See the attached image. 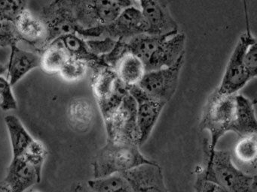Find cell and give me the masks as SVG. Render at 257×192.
Wrapping results in <instances>:
<instances>
[{
  "instance_id": "cell-1",
  "label": "cell",
  "mask_w": 257,
  "mask_h": 192,
  "mask_svg": "<svg viewBox=\"0 0 257 192\" xmlns=\"http://www.w3.org/2000/svg\"><path fill=\"white\" fill-rule=\"evenodd\" d=\"M203 175L207 181L217 184L225 192H256V176L247 175L232 162L228 150L209 151V141L204 142Z\"/></svg>"
},
{
  "instance_id": "cell-2",
  "label": "cell",
  "mask_w": 257,
  "mask_h": 192,
  "mask_svg": "<svg viewBox=\"0 0 257 192\" xmlns=\"http://www.w3.org/2000/svg\"><path fill=\"white\" fill-rule=\"evenodd\" d=\"M153 163L156 162L144 156L138 145L106 142L94 156L91 165L94 178H100Z\"/></svg>"
},
{
  "instance_id": "cell-3",
  "label": "cell",
  "mask_w": 257,
  "mask_h": 192,
  "mask_svg": "<svg viewBox=\"0 0 257 192\" xmlns=\"http://www.w3.org/2000/svg\"><path fill=\"white\" fill-rule=\"evenodd\" d=\"M235 96L219 93L215 88L207 99L200 122V129L210 134L209 151L216 150L219 139L228 132H232L235 110Z\"/></svg>"
},
{
  "instance_id": "cell-4",
  "label": "cell",
  "mask_w": 257,
  "mask_h": 192,
  "mask_svg": "<svg viewBox=\"0 0 257 192\" xmlns=\"http://www.w3.org/2000/svg\"><path fill=\"white\" fill-rule=\"evenodd\" d=\"M40 18L46 30V40L42 52L51 44L64 36L76 34L82 38L84 28L76 22L71 0L50 2L42 9Z\"/></svg>"
},
{
  "instance_id": "cell-5",
  "label": "cell",
  "mask_w": 257,
  "mask_h": 192,
  "mask_svg": "<svg viewBox=\"0 0 257 192\" xmlns=\"http://www.w3.org/2000/svg\"><path fill=\"white\" fill-rule=\"evenodd\" d=\"M91 86L103 120L110 116L128 94L113 69L102 66L93 69Z\"/></svg>"
},
{
  "instance_id": "cell-6",
  "label": "cell",
  "mask_w": 257,
  "mask_h": 192,
  "mask_svg": "<svg viewBox=\"0 0 257 192\" xmlns=\"http://www.w3.org/2000/svg\"><path fill=\"white\" fill-rule=\"evenodd\" d=\"M135 2L129 0H71L76 22L84 30L108 25L124 8L133 6Z\"/></svg>"
},
{
  "instance_id": "cell-7",
  "label": "cell",
  "mask_w": 257,
  "mask_h": 192,
  "mask_svg": "<svg viewBox=\"0 0 257 192\" xmlns=\"http://www.w3.org/2000/svg\"><path fill=\"white\" fill-rule=\"evenodd\" d=\"M103 121L106 127V142L134 144L139 146L136 102L129 92L120 106Z\"/></svg>"
},
{
  "instance_id": "cell-8",
  "label": "cell",
  "mask_w": 257,
  "mask_h": 192,
  "mask_svg": "<svg viewBox=\"0 0 257 192\" xmlns=\"http://www.w3.org/2000/svg\"><path fill=\"white\" fill-rule=\"evenodd\" d=\"M255 42L256 40L249 28L240 36L227 62L220 84L216 88L219 93L237 94L239 90L243 88L251 80L245 69L243 58L249 45Z\"/></svg>"
},
{
  "instance_id": "cell-9",
  "label": "cell",
  "mask_w": 257,
  "mask_h": 192,
  "mask_svg": "<svg viewBox=\"0 0 257 192\" xmlns=\"http://www.w3.org/2000/svg\"><path fill=\"white\" fill-rule=\"evenodd\" d=\"M183 63L184 56L171 67L146 72L138 87L153 98L167 104L177 91Z\"/></svg>"
},
{
  "instance_id": "cell-10",
  "label": "cell",
  "mask_w": 257,
  "mask_h": 192,
  "mask_svg": "<svg viewBox=\"0 0 257 192\" xmlns=\"http://www.w3.org/2000/svg\"><path fill=\"white\" fill-rule=\"evenodd\" d=\"M147 32V22L137 2L124 8L112 22L103 26V38L124 43Z\"/></svg>"
},
{
  "instance_id": "cell-11",
  "label": "cell",
  "mask_w": 257,
  "mask_h": 192,
  "mask_svg": "<svg viewBox=\"0 0 257 192\" xmlns=\"http://www.w3.org/2000/svg\"><path fill=\"white\" fill-rule=\"evenodd\" d=\"M186 36L184 33L161 36L147 60L144 62L146 72L166 68L175 64L185 56Z\"/></svg>"
},
{
  "instance_id": "cell-12",
  "label": "cell",
  "mask_w": 257,
  "mask_h": 192,
  "mask_svg": "<svg viewBox=\"0 0 257 192\" xmlns=\"http://www.w3.org/2000/svg\"><path fill=\"white\" fill-rule=\"evenodd\" d=\"M5 122L10 134L13 158L26 157L34 160H44L47 150L41 141L36 140L27 130L19 118L6 116Z\"/></svg>"
},
{
  "instance_id": "cell-13",
  "label": "cell",
  "mask_w": 257,
  "mask_h": 192,
  "mask_svg": "<svg viewBox=\"0 0 257 192\" xmlns=\"http://www.w3.org/2000/svg\"><path fill=\"white\" fill-rule=\"evenodd\" d=\"M127 90L136 102L140 146L150 138L166 104L153 98L138 86L129 87Z\"/></svg>"
},
{
  "instance_id": "cell-14",
  "label": "cell",
  "mask_w": 257,
  "mask_h": 192,
  "mask_svg": "<svg viewBox=\"0 0 257 192\" xmlns=\"http://www.w3.org/2000/svg\"><path fill=\"white\" fill-rule=\"evenodd\" d=\"M139 8L147 25V34L165 36L179 32L178 24L171 15L168 1H140Z\"/></svg>"
},
{
  "instance_id": "cell-15",
  "label": "cell",
  "mask_w": 257,
  "mask_h": 192,
  "mask_svg": "<svg viewBox=\"0 0 257 192\" xmlns=\"http://www.w3.org/2000/svg\"><path fill=\"white\" fill-rule=\"evenodd\" d=\"M132 192H168L160 165L156 163L144 164L123 172Z\"/></svg>"
},
{
  "instance_id": "cell-16",
  "label": "cell",
  "mask_w": 257,
  "mask_h": 192,
  "mask_svg": "<svg viewBox=\"0 0 257 192\" xmlns=\"http://www.w3.org/2000/svg\"><path fill=\"white\" fill-rule=\"evenodd\" d=\"M42 171L27 158H13L4 181L11 192H25L41 181Z\"/></svg>"
},
{
  "instance_id": "cell-17",
  "label": "cell",
  "mask_w": 257,
  "mask_h": 192,
  "mask_svg": "<svg viewBox=\"0 0 257 192\" xmlns=\"http://www.w3.org/2000/svg\"><path fill=\"white\" fill-rule=\"evenodd\" d=\"M27 6L26 1L0 0V46H13L21 42L16 20Z\"/></svg>"
},
{
  "instance_id": "cell-18",
  "label": "cell",
  "mask_w": 257,
  "mask_h": 192,
  "mask_svg": "<svg viewBox=\"0 0 257 192\" xmlns=\"http://www.w3.org/2000/svg\"><path fill=\"white\" fill-rule=\"evenodd\" d=\"M16 31L21 42H25L42 52L46 38V30L40 16L33 14L28 8L24 9L16 20Z\"/></svg>"
},
{
  "instance_id": "cell-19",
  "label": "cell",
  "mask_w": 257,
  "mask_h": 192,
  "mask_svg": "<svg viewBox=\"0 0 257 192\" xmlns=\"http://www.w3.org/2000/svg\"><path fill=\"white\" fill-rule=\"evenodd\" d=\"M256 134L238 138L231 152V160L240 170L256 176Z\"/></svg>"
},
{
  "instance_id": "cell-20",
  "label": "cell",
  "mask_w": 257,
  "mask_h": 192,
  "mask_svg": "<svg viewBox=\"0 0 257 192\" xmlns=\"http://www.w3.org/2000/svg\"><path fill=\"white\" fill-rule=\"evenodd\" d=\"M257 122L253 102L250 99L237 93L232 132L238 138L256 134Z\"/></svg>"
},
{
  "instance_id": "cell-21",
  "label": "cell",
  "mask_w": 257,
  "mask_h": 192,
  "mask_svg": "<svg viewBox=\"0 0 257 192\" xmlns=\"http://www.w3.org/2000/svg\"><path fill=\"white\" fill-rule=\"evenodd\" d=\"M11 48L7 70L8 81L13 86L33 69L40 67V55L21 49L17 45H14Z\"/></svg>"
},
{
  "instance_id": "cell-22",
  "label": "cell",
  "mask_w": 257,
  "mask_h": 192,
  "mask_svg": "<svg viewBox=\"0 0 257 192\" xmlns=\"http://www.w3.org/2000/svg\"><path fill=\"white\" fill-rule=\"evenodd\" d=\"M113 70L121 84L127 88L138 86L146 74L142 60L130 52L118 60Z\"/></svg>"
},
{
  "instance_id": "cell-23",
  "label": "cell",
  "mask_w": 257,
  "mask_h": 192,
  "mask_svg": "<svg viewBox=\"0 0 257 192\" xmlns=\"http://www.w3.org/2000/svg\"><path fill=\"white\" fill-rule=\"evenodd\" d=\"M94 108L88 99L77 98L73 99L67 108L69 123L75 130L85 132L92 124Z\"/></svg>"
},
{
  "instance_id": "cell-24",
  "label": "cell",
  "mask_w": 257,
  "mask_h": 192,
  "mask_svg": "<svg viewBox=\"0 0 257 192\" xmlns=\"http://www.w3.org/2000/svg\"><path fill=\"white\" fill-rule=\"evenodd\" d=\"M62 42L70 57L81 60L86 63L88 68L93 70L96 68L106 66L101 56L94 55L88 49L86 40L76 34H68L58 39Z\"/></svg>"
},
{
  "instance_id": "cell-25",
  "label": "cell",
  "mask_w": 257,
  "mask_h": 192,
  "mask_svg": "<svg viewBox=\"0 0 257 192\" xmlns=\"http://www.w3.org/2000/svg\"><path fill=\"white\" fill-rule=\"evenodd\" d=\"M40 55L42 70L48 74H58L70 58V54L60 40H55Z\"/></svg>"
},
{
  "instance_id": "cell-26",
  "label": "cell",
  "mask_w": 257,
  "mask_h": 192,
  "mask_svg": "<svg viewBox=\"0 0 257 192\" xmlns=\"http://www.w3.org/2000/svg\"><path fill=\"white\" fill-rule=\"evenodd\" d=\"M88 186L93 192H132L130 184L121 174L90 180Z\"/></svg>"
},
{
  "instance_id": "cell-27",
  "label": "cell",
  "mask_w": 257,
  "mask_h": 192,
  "mask_svg": "<svg viewBox=\"0 0 257 192\" xmlns=\"http://www.w3.org/2000/svg\"><path fill=\"white\" fill-rule=\"evenodd\" d=\"M88 68L86 63L70 57L58 74L67 82H77L85 76Z\"/></svg>"
},
{
  "instance_id": "cell-28",
  "label": "cell",
  "mask_w": 257,
  "mask_h": 192,
  "mask_svg": "<svg viewBox=\"0 0 257 192\" xmlns=\"http://www.w3.org/2000/svg\"><path fill=\"white\" fill-rule=\"evenodd\" d=\"M17 100L8 80L0 75V108L3 110L17 109Z\"/></svg>"
},
{
  "instance_id": "cell-29",
  "label": "cell",
  "mask_w": 257,
  "mask_h": 192,
  "mask_svg": "<svg viewBox=\"0 0 257 192\" xmlns=\"http://www.w3.org/2000/svg\"><path fill=\"white\" fill-rule=\"evenodd\" d=\"M116 42L113 39L108 37L86 40L87 46L90 51L94 55L100 57L109 54L113 49Z\"/></svg>"
},
{
  "instance_id": "cell-30",
  "label": "cell",
  "mask_w": 257,
  "mask_h": 192,
  "mask_svg": "<svg viewBox=\"0 0 257 192\" xmlns=\"http://www.w3.org/2000/svg\"><path fill=\"white\" fill-rule=\"evenodd\" d=\"M245 69L251 80L256 78L257 69V45L256 42L249 45L245 52L244 58Z\"/></svg>"
},
{
  "instance_id": "cell-31",
  "label": "cell",
  "mask_w": 257,
  "mask_h": 192,
  "mask_svg": "<svg viewBox=\"0 0 257 192\" xmlns=\"http://www.w3.org/2000/svg\"><path fill=\"white\" fill-rule=\"evenodd\" d=\"M195 192H225L219 186L212 182L207 181L203 175L202 168L196 169V180Z\"/></svg>"
},
{
  "instance_id": "cell-32",
  "label": "cell",
  "mask_w": 257,
  "mask_h": 192,
  "mask_svg": "<svg viewBox=\"0 0 257 192\" xmlns=\"http://www.w3.org/2000/svg\"><path fill=\"white\" fill-rule=\"evenodd\" d=\"M70 192H93L91 189L88 187V184L85 186L82 182H76L72 186Z\"/></svg>"
},
{
  "instance_id": "cell-33",
  "label": "cell",
  "mask_w": 257,
  "mask_h": 192,
  "mask_svg": "<svg viewBox=\"0 0 257 192\" xmlns=\"http://www.w3.org/2000/svg\"><path fill=\"white\" fill-rule=\"evenodd\" d=\"M0 192H11L10 188L4 181L0 182Z\"/></svg>"
},
{
  "instance_id": "cell-34",
  "label": "cell",
  "mask_w": 257,
  "mask_h": 192,
  "mask_svg": "<svg viewBox=\"0 0 257 192\" xmlns=\"http://www.w3.org/2000/svg\"><path fill=\"white\" fill-rule=\"evenodd\" d=\"M6 70H7V67L0 63V75L5 73Z\"/></svg>"
},
{
  "instance_id": "cell-35",
  "label": "cell",
  "mask_w": 257,
  "mask_h": 192,
  "mask_svg": "<svg viewBox=\"0 0 257 192\" xmlns=\"http://www.w3.org/2000/svg\"><path fill=\"white\" fill-rule=\"evenodd\" d=\"M37 192V190H31V192Z\"/></svg>"
}]
</instances>
